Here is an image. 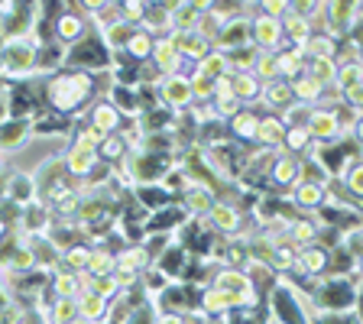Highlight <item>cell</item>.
Segmentation results:
<instances>
[{"label": "cell", "instance_id": "obj_28", "mask_svg": "<svg viewBox=\"0 0 363 324\" xmlns=\"http://www.w3.org/2000/svg\"><path fill=\"white\" fill-rule=\"evenodd\" d=\"M302 52H305V59H337L340 43L331 39L328 33H311L308 43L302 45Z\"/></svg>", "mask_w": 363, "mask_h": 324}, {"label": "cell", "instance_id": "obj_19", "mask_svg": "<svg viewBox=\"0 0 363 324\" xmlns=\"http://www.w3.org/2000/svg\"><path fill=\"white\" fill-rule=\"evenodd\" d=\"M282 136H286V123L276 117V113H263L257 121V133H253V143H259L263 150H282Z\"/></svg>", "mask_w": 363, "mask_h": 324}, {"label": "cell", "instance_id": "obj_6", "mask_svg": "<svg viewBox=\"0 0 363 324\" xmlns=\"http://www.w3.org/2000/svg\"><path fill=\"white\" fill-rule=\"evenodd\" d=\"M204 220H208V227L220 237H240L243 234V211L234 201H220L218 198V201L208 208Z\"/></svg>", "mask_w": 363, "mask_h": 324}, {"label": "cell", "instance_id": "obj_1", "mask_svg": "<svg viewBox=\"0 0 363 324\" xmlns=\"http://www.w3.org/2000/svg\"><path fill=\"white\" fill-rule=\"evenodd\" d=\"M91 88H94V78H91L84 68L59 72L52 82L45 84V98H49V107H52L55 113H75L78 107L91 98Z\"/></svg>", "mask_w": 363, "mask_h": 324}, {"label": "cell", "instance_id": "obj_25", "mask_svg": "<svg viewBox=\"0 0 363 324\" xmlns=\"http://www.w3.org/2000/svg\"><path fill=\"white\" fill-rule=\"evenodd\" d=\"M259 88H263V84L250 75V72H230V94H234L243 107L259 104Z\"/></svg>", "mask_w": 363, "mask_h": 324}, {"label": "cell", "instance_id": "obj_42", "mask_svg": "<svg viewBox=\"0 0 363 324\" xmlns=\"http://www.w3.org/2000/svg\"><path fill=\"white\" fill-rule=\"evenodd\" d=\"M308 133H305V127H286V136H282V150L279 152H289V156H295V152H308Z\"/></svg>", "mask_w": 363, "mask_h": 324}, {"label": "cell", "instance_id": "obj_11", "mask_svg": "<svg viewBox=\"0 0 363 324\" xmlns=\"http://www.w3.org/2000/svg\"><path fill=\"white\" fill-rule=\"evenodd\" d=\"M88 123H91L94 130H98V133L111 136V133H117V130L123 127V113L111 104V98H98L94 104H91Z\"/></svg>", "mask_w": 363, "mask_h": 324}, {"label": "cell", "instance_id": "obj_7", "mask_svg": "<svg viewBox=\"0 0 363 324\" xmlns=\"http://www.w3.org/2000/svg\"><path fill=\"white\" fill-rule=\"evenodd\" d=\"M159 98H162V104L175 113L189 111V107L195 104V101H191V88H189V75L179 72V75L159 78Z\"/></svg>", "mask_w": 363, "mask_h": 324}, {"label": "cell", "instance_id": "obj_40", "mask_svg": "<svg viewBox=\"0 0 363 324\" xmlns=\"http://www.w3.org/2000/svg\"><path fill=\"white\" fill-rule=\"evenodd\" d=\"M49 324H78V305L75 298H55L49 305V315H45Z\"/></svg>", "mask_w": 363, "mask_h": 324}, {"label": "cell", "instance_id": "obj_47", "mask_svg": "<svg viewBox=\"0 0 363 324\" xmlns=\"http://www.w3.org/2000/svg\"><path fill=\"white\" fill-rule=\"evenodd\" d=\"M152 324H189V321H185L179 311H162V315L152 318Z\"/></svg>", "mask_w": 363, "mask_h": 324}, {"label": "cell", "instance_id": "obj_20", "mask_svg": "<svg viewBox=\"0 0 363 324\" xmlns=\"http://www.w3.org/2000/svg\"><path fill=\"white\" fill-rule=\"evenodd\" d=\"M259 104H263L269 113H276V117H279V113L286 111L289 104H295V101H292V91H289V82H282V78H276V82H266L263 88H259Z\"/></svg>", "mask_w": 363, "mask_h": 324}, {"label": "cell", "instance_id": "obj_17", "mask_svg": "<svg viewBox=\"0 0 363 324\" xmlns=\"http://www.w3.org/2000/svg\"><path fill=\"white\" fill-rule=\"evenodd\" d=\"M286 240H289V247H295V250H305V247H311V243H321V224H318L311 214L289 220Z\"/></svg>", "mask_w": 363, "mask_h": 324}, {"label": "cell", "instance_id": "obj_23", "mask_svg": "<svg viewBox=\"0 0 363 324\" xmlns=\"http://www.w3.org/2000/svg\"><path fill=\"white\" fill-rule=\"evenodd\" d=\"M350 88H363V65L360 59H337V72H334V84L331 91L344 94Z\"/></svg>", "mask_w": 363, "mask_h": 324}, {"label": "cell", "instance_id": "obj_38", "mask_svg": "<svg viewBox=\"0 0 363 324\" xmlns=\"http://www.w3.org/2000/svg\"><path fill=\"white\" fill-rule=\"evenodd\" d=\"M130 152V146H127V140H123L121 133H111V136H104L101 140V146H98V159H104L107 166H113V162H121L123 156Z\"/></svg>", "mask_w": 363, "mask_h": 324}, {"label": "cell", "instance_id": "obj_5", "mask_svg": "<svg viewBox=\"0 0 363 324\" xmlns=\"http://www.w3.org/2000/svg\"><path fill=\"white\" fill-rule=\"evenodd\" d=\"M305 133H308L311 143H331V140H340V136H344V127H340L337 107H311L308 117H305Z\"/></svg>", "mask_w": 363, "mask_h": 324}, {"label": "cell", "instance_id": "obj_33", "mask_svg": "<svg viewBox=\"0 0 363 324\" xmlns=\"http://www.w3.org/2000/svg\"><path fill=\"white\" fill-rule=\"evenodd\" d=\"M123 52H127V59L140 62V65H146L152 55V36L146 30H133L127 39V45H123Z\"/></svg>", "mask_w": 363, "mask_h": 324}, {"label": "cell", "instance_id": "obj_49", "mask_svg": "<svg viewBox=\"0 0 363 324\" xmlns=\"http://www.w3.org/2000/svg\"><path fill=\"white\" fill-rule=\"evenodd\" d=\"M4 166H7V156H4V152H0V175H4Z\"/></svg>", "mask_w": 363, "mask_h": 324}, {"label": "cell", "instance_id": "obj_12", "mask_svg": "<svg viewBox=\"0 0 363 324\" xmlns=\"http://www.w3.org/2000/svg\"><path fill=\"white\" fill-rule=\"evenodd\" d=\"M240 45H250V30H247V16H230V20L220 26L218 39H214V49L218 52H234Z\"/></svg>", "mask_w": 363, "mask_h": 324}, {"label": "cell", "instance_id": "obj_26", "mask_svg": "<svg viewBox=\"0 0 363 324\" xmlns=\"http://www.w3.org/2000/svg\"><path fill=\"white\" fill-rule=\"evenodd\" d=\"M214 201H218V198H214L211 185H198V181H191L189 189H185V198H182V204H185L189 214H195V218H204Z\"/></svg>", "mask_w": 363, "mask_h": 324}, {"label": "cell", "instance_id": "obj_36", "mask_svg": "<svg viewBox=\"0 0 363 324\" xmlns=\"http://www.w3.org/2000/svg\"><path fill=\"white\" fill-rule=\"evenodd\" d=\"M334 72H337V59H308L305 62V75L315 78L325 91H331L334 84Z\"/></svg>", "mask_w": 363, "mask_h": 324}, {"label": "cell", "instance_id": "obj_48", "mask_svg": "<svg viewBox=\"0 0 363 324\" xmlns=\"http://www.w3.org/2000/svg\"><path fill=\"white\" fill-rule=\"evenodd\" d=\"M13 308V295L7 292V289L0 286V321H4V318H7V311Z\"/></svg>", "mask_w": 363, "mask_h": 324}, {"label": "cell", "instance_id": "obj_15", "mask_svg": "<svg viewBox=\"0 0 363 324\" xmlns=\"http://www.w3.org/2000/svg\"><path fill=\"white\" fill-rule=\"evenodd\" d=\"M269 179L279 189H292L295 181L302 179V159L289 156V152H276V159H272V166H269Z\"/></svg>", "mask_w": 363, "mask_h": 324}, {"label": "cell", "instance_id": "obj_34", "mask_svg": "<svg viewBox=\"0 0 363 324\" xmlns=\"http://www.w3.org/2000/svg\"><path fill=\"white\" fill-rule=\"evenodd\" d=\"M49 289H52V298H78V295H82V282H78V276L75 272H65V269L52 272Z\"/></svg>", "mask_w": 363, "mask_h": 324}, {"label": "cell", "instance_id": "obj_37", "mask_svg": "<svg viewBox=\"0 0 363 324\" xmlns=\"http://www.w3.org/2000/svg\"><path fill=\"white\" fill-rule=\"evenodd\" d=\"M88 276H113V250L111 247H91L88 253Z\"/></svg>", "mask_w": 363, "mask_h": 324}, {"label": "cell", "instance_id": "obj_9", "mask_svg": "<svg viewBox=\"0 0 363 324\" xmlns=\"http://www.w3.org/2000/svg\"><path fill=\"white\" fill-rule=\"evenodd\" d=\"M152 68H156V75L159 78H166V75H179L182 65H185V59H182V52L175 49V43L169 36H159L152 39V55H150Z\"/></svg>", "mask_w": 363, "mask_h": 324}, {"label": "cell", "instance_id": "obj_18", "mask_svg": "<svg viewBox=\"0 0 363 324\" xmlns=\"http://www.w3.org/2000/svg\"><path fill=\"white\" fill-rule=\"evenodd\" d=\"M75 305H78V321L82 324H104L107 318H111V302L101 298V295H94V292H84L82 289Z\"/></svg>", "mask_w": 363, "mask_h": 324}, {"label": "cell", "instance_id": "obj_35", "mask_svg": "<svg viewBox=\"0 0 363 324\" xmlns=\"http://www.w3.org/2000/svg\"><path fill=\"white\" fill-rule=\"evenodd\" d=\"M257 121L259 113L250 111V107H240V111L227 121V127H230V133L237 136V140H253V133H257Z\"/></svg>", "mask_w": 363, "mask_h": 324}, {"label": "cell", "instance_id": "obj_8", "mask_svg": "<svg viewBox=\"0 0 363 324\" xmlns=\"http://www.w3.org/2000/svg\"><path fill=\"white\" fill-rule=\"evenodd\" d=\"M88 16L82 13L78 7H68L65 13L55 16V39H59L62 45H75V43H84V36H88Z\"/></svg>", "mask_w": 363, "mask_h": 324}, {"label": "cell", "instance_id": "obj_4", "mask_svg": "<svg viewBox=\"0 0 363 324\" xmlns=\"http://www.w3.org/2000/svg\"><path fill=\"white\" fill-rule=\"evenodd\" d=\"M247 30H250V45L257 52H279L282 49V23L259 13V7L253 16H247Z\"/></svg>", "mask_w": 363, "mask_h": 324}, {"label": "cell", "instance_id": "obj_45", "mask_svg": "<svg viewBox=\"0 0 363 324\" xmlns=\"http://www.w3.org/2000/svg\"><path fill=\"white\" fill-rule=\"evenodd\" d=\"M101 140H104V133H98V130L91 127V123H84V127L75 133V140H72V143H78V146H88V150H94V152H98Z\"/></svg>", "mask_w": 363, "mask_h": 324}, {"label": "cell", "instance_id": "obj_2", "mask_svg": "<svg viewBox=\"0 0 363 324\" xmlns=\"http://www.w3.org/2000/svg\"><path fill=\"white\" fill-rule=\"evenodd\" d=\"M39 65V39L20 36L0 43V75L4 78H26Z\"/></svg>", "mask_w": 363, "mask_h": 324}, {"label": "cell", "instance_id": "obj_30", "mask_svg": "<svg viewBox=\"0 0 363 324\" xmlns=\"http://www.w3.org/2000/svg\"><path fill=\"white\" fill-rule=\"evenodd\" d=\"M195 75L208 78V82H218V78L230 75V62H227V55H224V52L211 49V52L204 55L201 62H195Z\"/></svg>", "mask_w": 363, "mask_h": 324}, {"label": "cell", "instance_id": "obj_24", "mask_svg": "<svg viewBox=\"0 0 363 324\" xmlns=\"http://www.w3.org/2000/svg\"><path fill=\"white\" fill-rule=\"evenodd\" d=\"M289 91H292L295 104H305V107H318V104H321V98L328 94V91L321 88L315 78H308V75L292 78V82H289Z\"/></svg>", "mask_w": 363, "mask_h": 324}, {"label": "cell", "instance_id": "obj_41", "mask_svg": "<svg viewBox=\"0 0 363 324\" xmlns=\"http://www.w3.org/2000/svg\"><path fill=\"white\" fill-rule=\"evenodd\" d=\"M250 75L257 78L259 84L276 82V78H279V72H276V52H257V59H253V68H250Z\"/></svg>", "mask_w": 363, "mask_h": 324}, {"label": "cell", "instance_id": "obj_22", "mask_svg": "<svg viewBox=\"0 0 363 324\" xmlns=\"http://www.w3.org/2000/svg\"><path fill=\"white\" fill-rule=\"evenodd\" d=\"M33 130V121H26V117H10V121H0V152L7 156V152H13L16 146L30 136Z\"/></svg>", "mask_w": 363, "mask_h": 324}, {"label": "cell", "instance_id": "obj_39", "mask_svg": "<svg viewBox=\"0 0 363 324\" xmlns=\"http://www.w3.org/2000/svg\"><path fill=\"white\" fill-rule=\"evenodd\" d=\"M340 185L347 189L350 201H357V198L363 195V166H360V159H357V156H350L347 169L340 172Z\"/></svg>", "mask_w": 363, "mask_h": 324}, {"label": "cell", "instance_id": "obj_27", "mask_svg": "<svg viewBox=\"0 0 363 324\" xmlns=\"http://www.w3.org/2000/svg\"><path fill=\"white\" fill-rule=\"evenodd\" d=\"M305 52L302 49H279L276 52V72H279L282 82H292V78L305 75Z\"/></svg>", "mask_w": 363, "mask_h": 324}, {"label": "cell", "instance_id": "obj_31", "mask_svg": "<svg viewBox=\"0 0 363 324\" xmlns=\"http://www.w3.org/2000/svg\"><path fill=\"white\" fill-rule=\"evenodd\" d=\"M133 30H136V26H130V23L113 20V23H107L104 30H98V33H101V43H104L107 52H123V45H127V39H130V33H133Z\"/></svg>", "mask_w": 363, "mask_h": 324}, {"label": "cell", "instance_id": "obj_16", "mask_svg": "<svg viewBox=\"0 0 363 324\" xmlns=\"http://www.w3.org/2000/svg\"><path fill=\"white\" fill-rule=\"evenodd\" d=\"M328 263H331L328 247L311 243V247H305V250H295V266L292 269H298L302 276H321V272L328 269Z\"/></svg>", "mask_w": 363, "mask_h": 324}, {"label": "cell", "instance_id": "obj_13", "mask_svg": "<svg viewBox=\"0 0 363 324\" xmlns=\"http://www.w3.org/2000/svg\"><path fill=\"white\" fill-rule=\"evenodd\" d=\"M325 198H328V189H325V185H318V181L298 179L292 185V204L298 208V211L315 214L318 208H325Z\"/></svg>", "mask_w": 363, "mask_h": 324}, {"label": "cell", "instance_id": "obj_14", "mask_svg": "<svg viewBox=\"0 0 363 324\" xmlns=\"http://www.w3.org/2000/svg\"><path fill=\"white\" fill-rule=\"evenodd\" d=\"M208 7L211 4H169V33H195Z\"/></svg>", "mask_w": 363, "mask_h": 324}, {"label": "cell", "instance_id": "obj_32", "mask_svg": "<svg viewBox=\"0 0 363 324\" xmlns=\"http://www.w3.org/2000/svg\"><path fill=\"white\" fill-rule=\"evenodd\" d=\"M230 308H237L230 295L218 292V289H211V286L201 292V302H198V311H201V315H227Z\"/></svg>", "mask_w": 363, "mask_h": 324}, {"label": "cell", "instance_id": "obj_10", "mask_svg": "<svg viewBox=\"0 0 363 324\" xmlns=\"http://www.w3.org/2000/svg\"><path fill=\"white\" fill-rule=\"evenodd\" d=\"M98 166H101L98 152L88 150V146H78V143H72L65 150V156H62V169H65V175H72V179H88V175H94Z\"/></svg>", "mask_w": 363, "mask_h": 324}, {"label": "cell", "instance_id": "obj_44", "mask_svg": "<svg viewBox=\"0 0 363 324\" xmlns=\"http://www.w3.org/2000/svg\"><path fill=\"white\" fill-rule=\"evenodd\" d=\"M344 250H340V253H347L350 259H357L360 257V247H363V237H360V227H347V230H344Z\"/></svg>", "mask_w": 363, "mask_h": 324}, {"label": "cell", "instance_id": "obj_3", "mask_svg": "<svg viewBox=\"0 0 363 324\" xmlns=\"http://www.w3.org/2000/svg\"><path fill=\"white\" fill-rule=\"evenodd\" d=\"M211 289L230 295L237 308H247V305L257 302V289H253V282L247 279V272L237 269V266H220V269L211 276Z\"/></svg>", "mask_w": 363, "mask_h": 324}, {"label": "cell", "instance_id": "obj_29", "mask_svg": "<svg viewBox=\"0 0 363 324\" xmlns=\"http://www.w3.org/2000/svg\"><path fill=\"white\" fill-rule=\"evenodd\" d=\"M88 253H91V243H68V247H62L59 253V269L65 272H84L88 269Z\"/></svg>", "mask_w": 363, "mask_h": 324}, {"label": "cell", "instance_id": "obj_46", "mask_svg": "<svg viewBox=\"0 0 363 324\" xmlns=\"http://www.w3.org/2000/svg\"><path fill=\"white\" fill-rule=\"evenodd\" d=\"M257 7H259V13L272 16V20H282V16L289 13V0H263Z\"/></svg>", "mask_w": 363, "mask_h": 324}, {"label": "cell", "instance_id": "obj_50", "mask_svg": "<svg viewBox=\"0 0 363 324\" xmlns=\"http://www.w3.org/2000/svg\"><path fill=\"white\" fill-rule=\"evenodd\" d=\"M0 324H16V321H0Z\"/></svg>", "mask_w": 363, "mask_h": 324}, {"label": "cell", "instance_id": "obj_43", "mask_svg": "<svg viewBox=\"0 0 363 324\" xmlns=\"http://www.w3.org/2000/svg\"><path fill=\"white\" fill-rule=\"evenodd\" d=\"M117 13H121L123 23H130V26H140V23H143V13H146V4H136V0H130V4H121V7H117Z\"/></svg>", "mask_w": 363, "mask_h": 324}, {"label": "cell", "instance_id": "obj_21", "mask_svg": "<svg viewBox=\"0 0 363 324\" xmlns=\"http://www.w3.org/2000/svg\"><path fill=\"white\" fill-rule=\"evenodd\" d=\"M282 43H289V49H302L305 43H308V36L315 33V26H311V20H305V16L292 13L289 10L286 16H282Z\"/></svg>", "mask_w": 363, "mask_h": 324}]
</instances>
